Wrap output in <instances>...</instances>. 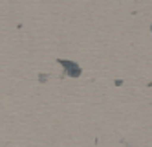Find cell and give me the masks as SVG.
Segmentation results:
<instances>
[{
    "mask_svg": "<svg viewBox=\"0 0 152 147\" xmlns=\"http://www.w3.org/2000/svg\"><path fill=\"white\" fill-rule=\"evenodd\" d=\"M62 66L66 68V72H68L70 75H73V77L81 75V66H77L75 63H70V61H62Z\"/></svg>",
    "mask_w": 152,
    "mask_h": 147,
    "instance_id": "cell-1",
    "label": "cell"
}]
</instances>
